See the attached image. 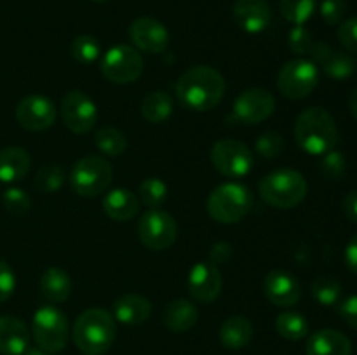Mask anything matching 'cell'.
Here are the masks:
<instances>
[{
  "mask_svg": "<svg viewBox=\"0 0 357 355\" xmlns=\"http://www.w3.org/2000/svg\"><path fill=\"white\" fill-rule=\"evenodd\" d=\"M178 101L187 110L209 111L220 104L227 90L225 79L213 66L197 65L188 68L178 79L176 86Z\"/></svg>",
  "mask_w": 357,
  "mask_h": 355,
  "instance_id": "obj_1",
  "label": "cell"
},
{
  "mask_svg": "<svg viewBox=\"0 0 357 355\" xmlns=\"http://www.w3.org/2000/svg\"><path fill=\"white\" fill-rule=\"evenodd\" d=\"M295 141L309 155H324L337 148L338 127L333 115L323 106H310L295 122Z\"/></svg>",
  "mask_w": 357,
  "mask_h": 355,
  "instance_id": "obj_2",
  "label": "cell"
},
{
  "mask_svg": "<svg viewBox=\"0 0 357 355\" xmlns=\"http://www.w3.org/2000/svg\"><path fill=\"white\" fill-rule=\"evenodd\" d=\"M117 324L112 313L105 308H87L77 317L72 338L82 354L103 355L114 345Z\"/></svg>",
  "mask_w": 357,
  "mask_h": 355,
  "instance_id": "obj_3",
  "label": "cell"
},
{
  "mask_svg": "<svg viewBox=\"0 0 357 355\" xmlns=\"http://www.w3.org/2000/svg\"><path fill=\"white\" fill-rule=\"evenodd\" d=\"M258 194L261 200L272 207L293 209L307 197V180L296 169L282 167L261 178Z\"/></svg>",
  "mask_w": 357,
  "mask_h": 355,
  "instance_id": "obj_4",
  "label": "cell"
},
{
  "mask_svg": "<svg viewBox=\"0 0 357 355\" xmlns=\"http://www.w3.org/2000/svg\"><path fill=\"white\" fill-rule=\"evenodd\" d=\"M253 207V194L243 183H223L209 194L206 209L222 225L239 223Z\"/></svg>",
  "mask_w": 357,
  "mask_h": 355,
  "instance_id": "obj_5",
  "label": "cell"
},
{
  "mask_svg": "<svg viewBox=\"0 0 357 355\" xmlns=\"http://www.w3.org/2000/svg\"><path fill=\"white\" fill-rule=\"evenodd\" d=\"M114 171L107 159L87 155L77 160L70 171V187L80 197H96L108 190Z\"/></svg>",
  "mask_w": 357,
  "mask_h": 355,
  "instance_id": "obj_6",
  "label": "cell"
},
{
  "mask_svg": "<svg viewBox=\"0 0 357 355\" xmlns=\"http://www.w3.org/2000/svg\"><path fill=\"white\" fill-rule=\"evenodd\" d=\"M31 334H33L37 347L49 352V354H58L66 347V341H68V319L56 306H40L33 313Z\"/></svg>",
  "mask_w": 357,
  "mask_h": 355,
  "instance_id": "obj_7",
  "label": "cell"
},
{
  "mask_svg": "<svg viewBox=\"0 0 357 355\" xmlns=\"http://www.w3.org/2000/svg\"><path fill=\"white\" fill-rule=\"evenodd\" d=\"M145 63L138 49L128 44H117L105 52L101 59V73L112 84L126 86L142 77Z\"/></svg>",
  "mask_w": 357,
  "mask_h": 355,
  "instance_id": "obj_8",
  "label": "cell"
},
{
  "mask_svg": "<svg viewBox=\"0 0 357 355\" xmlns=\"http://www.w3.org/2000/svg\"><path fill=\"white\" fill-rule=\"evenodd\" d=\"M317 84H319V68L310 59H291L279 70L278 89L282 96L289 100H303L312 94Z\"/></svg>",
  "mask_w": 357,
  "mask_h": 355,
  "instance_id": "obj_9",
  "label": "cell"
},
{
  "mask_svg": "<svg viewBox=\"0 0 357 355\" xmlns=\"http://www.w3.org/2000/svg\"><path fill=\"white\" fill-rule=\"evenodd\" d=\"M138 237L149 249L166 251L176 242L178 225L169 212L162 209H149L138 219Z\"/></svg>",
  "mask_w": 357,
  "mask_h": 355,
  "instance_id": "obj_10",
  "label": "cell"
},
{
  "mask_svg": "<svg viewBox=\"0 0 357 355\" xmlns=\"http://www.w3.org/2000/svg\"><path fill=\"white\" fill-rule=\"evenodd\" d=\"M213 167L227 178H244L253 169V153L237 139H220L211 148Z\"/></svg>",
  "mask_w": 357,
  "mask_h": 355,
  "instance_id": "obj_11",
  "label": "cell"
},
{
  "mask_svg": "<svg viewBox=\"0 0 357 355\" xmlns=\"http://www.w3.org/2000/svg\"><path fill=\"white\" fill-rule=\"evenodd\" d=\"M275 110L274 94L264 87H251L236 97L232 106L234 120L239 124L255 125L267 120Z\"/></svg>",
  "mask_w": 357,
  "mask_h": 355,
  "instance_id": "obj_12",
  "label": "cell"
},
{
  "mask_svg": "<svg viewBox=\"0 0 357 355\" xmlns=\"http://www.w3.org/2000/svg\"><path fill=\"white\" fill-rule=\"evenodd\" d=\"M61 118L73 134H86L98 120L96 103L82 90H70L61 100Z\"/></svg>",
  "mask_w": 357,
  "mask_h": 355,
  "instance_id": "obj_13",
  "label": "cell"
},
{
  "mask_svg": "<svg viewBox=\"0 0 357 355\" xmlns=\"http://www.w3.org/2000/svg\"><path fill=\"white\" fill-rule=\"evenodd\" d=\"M16 120L26 131H45L56 120V106L42 94L24 96L16 106Z\"/></svg>",
  "mask_w": 357,
  "mask_h": 355,
  "instance_id": "obj_14",
  "label": "cell"
},
{
  "mask_svg": "<svg viewBox=\"0 0 357 355\" xmlns=\"http://www.w3.org/2000/svg\"><path fill=\"white\" fill-rule=\"evenodd\" d=\"M187 285L192 299H195L197 303L209 305L222 292V271L211 261H199V263H195L190 268Z\"/></svg>",
  "mask_w": 357,
  "mask_h": 355,
  "instance_id": "obj_15",
  "label": "cell"
},
{
  "mask_svg": "<svg viewBox=\"0 0 357 355\" xmlns=\"http://www.w3.org/2000/svg\"><path fill=\"white\" fill-rule=\"evenodd\" d=\"M309 56L312 58L310 61L319 66L330 79L345 80L356 72L354 56L347 51H337L326 42H314Z\"/></svg>",
  "mask_w": 357,
  "mask_h": 355,
  "instance_id": "obj_16",
  "label": "cell"
},
{
  "mask_svg": "<svg viewBox=\"0 0 357 355\" xmlns=\"http://www.w3.org/2000/svg\"><path fill=\"white\" fill-rule=\"evenodd\" d=\"M129 37L136 49L150 54H160L169 45V31L159 19L150 16L136 17L129 26Z\"/></svg>",
  "mask_w": 357,
  "mask_h": 355,
  "instance_id": "obj_17",
  "label": "cell"
},
{
  "mask_svg": "<svg viewBox=\"0 0 357 355\" xmlns=\"http://www.w3.org/2000/svg\"><path fill=\"white\" fill-rule=\"evenodd\" d=\"M264 292L271 303L275 306L296 305L302 298V285L298 278L286 270H272L264 278Z\"/></svg>",
  "mask_w": 357,
  "mask_h": 355,
  "instance_id": "obj_18",
  "label": "cell"
},
{
  "mask_svg": "<svg viewBox=\"0 0 357 355\" xmlns=\"http://www.w3.org/2000/svg\"><path fill=\"white\" fill-rule=\"evenodd\" d=\"M232 16L237 26L246 33H260L271 24L272 19L267 0H236Z\"/></svg>",
  "mask_w": 357,
  "mask_h": 355,
  "instance_id": "obj_19",
  "label": "cell"
},
{
  "mask_svg": "<svg viewBox=\"0 0 357 355\" xmlns=\"http://www.w3.org/2000/svg\"><path fill=\"white\" fill-rule=\"evenodd\" d=\"M30 347V329L14 315H0V354L23 355Z\"/></svg>",
  "mask_w": 357,
  "mask_h": 355,
  "instance_id": "obj_20",
  "label": "cell"
},
{
  "mask_svg": "<svg viewBox=\"0 0 357 355\" xmlns=\"http://www.w3.org/2000/svg\"><path fill=\"white\" fill-rule=\"evenodd\" d=\"M307 355H351V340L337 329H321L307 341Z\"/></svg>",
  "mask_w": 357,
  "mask_h": 355,
  "instance_id": "obj_21",
  "label": "cell"
},
{
  "mask_svg": "<svg viewBox=\"0 0 357 355\" xmlns=\"http://www.w3.org/2000/svg\"><path fill=\"white\" fill-rule=\"evenodd\" d=\"M152 313V303L142 294H124L114 303V319L126 326H139Z\"/></svg>",
  "mask_w": 357,
  "mask_h": 355,
  "instance_id": "obj_22",
  "label": "cell"
},
{
  "mask_svg": "<svg viewBox=\"0 0 357 355\" xmlns=\"http://www.w3.org/2000/svg\"><path fill=\"white\" fill-rule=\"evenodd\" d=\"M103 211L114 221H129L139 212V198L128 188H114L103 197Z\"/></svg>",
  "mask_w": 357,
  "mask_h": 355,
  "instance_id": "obj_23",
  "label": "cell"
},
{
  "mask_svg": "<svg viewBox=\"0 0 357 355\" xmlns=\"http://www.w3.org/2000/svg\"><path fill=\"white\" fill-rule=\"evenodd\" d=\"M197 306L185 298H176L169 301L164 308L162 322L173 333H187L197 324Z\"/></svg>",
  "mask_w": 357,
  "mask_h": 355,
  "instance_id": "obj_24",
  "label": "cell"
},
{
  "mask_svg": "<svg viewBox=\"0 0 357 355\" xmlns=\"http://www.w3.org/2000/svg\"><path fill=\"white\" fill-rule=\"evenodd\" d=\"M31 166L30 153L21 146H6L0 150V181L16 183L28 174Z\"/></svg>",
  "mask_w": 357,
  "mask_h": 355,
  "instance_id": "obj_25",
  "label": "cell"
},
{
  "mask_svg": "<svg viewBox=\"0 0 357 355\" xmlns=\"http://www.w3.org/2000/svg\"><path fill=\"white\" fill-rule=\"evenodd\" d=\"M40 292L49 303H63L72 294V278L63 268L51 267L40 275Z\"/></svg>",
  "mask_w": 357,
  "mask_h": 355,
  "instance_id": "obj_26",
  "label": "cell"
},
{
  "mask_svg": "<svg viewBox=\"0 0 357 355\" xmlns=\"http://www.w3.org/2000/svg\"><path fill=\"white\" fill-rule=\"evenodd\" d=\"M220 341L229 350H241L253 338V324L244 315H232L220 327Z\"/></svg>",
  "mask_w": 357,
  "mask_h": 355,
  "instance_id": "obj_27",
  "label": "cell"
},
{
  "mask_svg": "<svg viewBox=\"0 0 357 355\" xmlns=\"http://www.w3.org/2000/svg\"><path fill=\"white\" fill-rule=\"evenodd\" d=\"M174 101L164 90H153L143 97L142 104H139V111H142L143 118L150 124H160V122L167 120L173 113Z\"/></svg>",
  "mask_w": 357,
  "mask_h": 355,
  "instance_id": "obj_28",
  "label": "cell"
},
{
  "mask_svg": "<svg viewBox=\"0 0 357 355\" xmlns=\"http://www.w3.org/2000/svg\"><path fill=\"white\" fill-rule=\"evenodd\" d=\"M275 331L284 340L298 341L309 334V322L298 312H282L275 319Z\"/></svg>",
  "mask_w": 357,
  "mask_h": 355,
  "instance_id": "obj_29",
  "label": "cell"
},
{
  "mask_svg": "<svg viewBox=\"0 0 357 355\" xmlns=\"http://www.w3.org/2000/svg\"><path fill=\"white\" fill-rule=\"evenodd\" d=\"M94 145L103 155L119 157L128 148L124 132L115 127H101L94 132Z\"/></svg>",
  "mask_w": 357,
  "mask_h": 355,
  "instance_id": "obj_30",
  "label": "cell"
},
{
  "mask_svg": "<svg viewBox=\"0 0 357 355\" xmlns=\"http://www.w3.org/2000/svg\"><path fill=\"white\" fill-rule=\"evenodd\" d=\"M310 292L312 298L316 299L319 305L331 306L340 303L342 299V284L335 277L330 275H321L310 285Z\"/></svg>",
  "mask_w": 357,
  "mask_h": 355,
  "instance_id": "obj_31",
  "label": "cell"
},
{
  "mask_svg": "<svg viewBox=\"0 0 357 355\" xmlns=\"http://www.w3.org/2000/svg\"><path fill=\"white\" fill-rule=\"evenodd\" d=\"M317 0H279L282 17L293 24H305L316 10Z\"/></svg>",
  "mask_w": 357,
  "mask_h": 355,
  "instance_id": "obj_32",
  "label": "cell"
},
{
  "mask_svg": "<svg viewBox=\"0 0 357 355\" xmlns=\"http://www.w3.org/2000/svg\"><path fill=\"white\" fill-rule=\"evenodd\" d=\"M138 198L149 209H159L167 200V184L159 178H146L139 184Z\"/></svg>",
  "mask_w": 357,
  "mask_h": 355,
  "instance_id": "obj_33",
  "label": "cell"
},
{
  "mask_svg": "<svg viewBox=\"0 0 357 355\" xmlns=\"http://www.w3.org/2000/svg\"><path fill=\"white\" fill-rule=\"evenodd\" d=\"M65 183V171L59 164H44L35 174V187L42 194H56Z\"/></svg>",
  "mask_w": 357,
  "mask_h": 355,
  "instance_id": "obj_34",
  "label": "cell"
},
{
  "mask_svg": "<svg viewBox=\"0 0 357 355\" xmlns=\"http://www.w3.org/2000/svg\"><path fill=\"white\" fill-rule=\"evenodd\" d=\"M101 54V45L98 38L93 35H79L75 40L72 42V56L75 61L82 63V65H91L96 61Z\"/></svg>",
  "mask_w": 357,
  "mask_h": 355,
  "instance_id": "obj_35",
  "label": "cell"
},
{
  "mask_svg": "<svg viewBox=\"0 0 357 355\" xmlns=\"http://www.w3.org/2000/svg\"><path fill=\"white\" fill-rule=\"evenodd\" d=\"M2 204L3 209L7 212H10V214L23 216L24 212L30 211L31 200L26 191H23L21 188L10 187L2 194Z\"/></svg>",
  "mask_w": 357,
  "mask_h": 355,
  "instance_id": "obj_36",
  "label": "cell"
},
{
  "mask_svg": "<svg viewBox=\"0 0 357 355\" xmlns=\"http://www.w3.org/2000/svg\"><path fill=\"white\" fill-rule=\"evenodd\" d=\"M255 148H257L258 155L265 157V159H275L284 150V138L278 131H267L257 139Z\"/></svg>",
  "mask_w": 357,
  "mask_h": 355,
  "instance_id": "obj_37",
  "label": "cell"
},
{
  "mask_svg": "<svg viewBox=\"0 0 357 355\" xmlns=\"http://www.w3.org/2000/svg\"><path fill=\"white\" fill-rule=\"evenodd\" d=\"M321 174L328 180H340L347 169V160H345L344 153L338 150H331V152L324 153L323 162H321Z\"/></svg>",
  "mask_w": 357,
  "mask_h": 355,
  "instance_id": "obj_38",
  "label": "cell"
},
{
  "mask_svg": "<svg viewBox=\"0 0 357 355\" xmlns=\"http://www.w3.org/2000/svg\"><path fill=\"white\" fill-rule=\"evenodd\" d=\"M314 45L312 33L303 24H295L288 33V47L293 54L305 56L309 54Z\"/></svg>",
  "mask_w": 357,
  "mask_h": 355,
  "instance_id": "obj_39",
  "label": "cell"
},
{
  "mask_svg": "<svg viewBox=\"0 0 357 355\" xmlns=\"http://www.w3.org/2000/svg\"><path fill=\"white\" fill-rule=\"evenodd\" d=\"M347 13V3L345 0H323L319 6V14L326 24H338L345 17Z\"/></svg>",
  "mask_w": 357,
  "mask_h": 355,
  "instance_id": "obj_40",
  "label": "cell"
},
{
  "mask_svg": "<svg viewBox=\"0 0 357 355\" xmlns=\"http://www.w3.org/2000/svg\"><path fill=\"white\" fill-rule=\"evenodd\" d=\"M337 35L345 51L357 54V16L349 17L344 23H340Z\"/></svg>",
  "mask_w": 357,
  "mask_h": 355,
  "instance_id": "obj_41",
  "label": "cell"
},
{
  "mask_svg": "<svg viewBox=\"0 0 357 355\" xmlns=\"http://www.w3.org/2000/svg\"><path fill=\"white\" fill-rule=\"evenodd\" d=\"M16 289V275L9 263L0 260V303L7 301Z\"/></svg>",
  "mask_w": 357,
  "mask_h": 355,
  "instance_id": "obj_42",
  "label": "cell"
},
{
  "mask_svg": "<svg viewBox=\"0 0 357 355\" xmlns=\"http://www.w3.org/2000/svg\"><path fill=\"white\" fill-rule=\"evenodd\" d=\"M338 313H340L342 319L357 331V294L349 296L344 301H340L338 305Z\"/></svg>",
  "mask_w": 357,
  "mask_h": 355,
  "instance_id": "obj_43",
  "label": "cell"
},
{
  "mask_svg": "<svg viewBox=\"0 0 357 355\" xmlns=\"http://www.w3.org/2000/svg\"><path fill=\"white\" fill-rule=\"evenodd\" d=\"M232 256V246L229 242H216L209 251V261L213 265L227 263Z\"/></svg>",
  "mask_w": 357,
  "mask_h": 355,
  "instance_id": "obj_44",
  "label": "cell"
},
{
  "mask_svg": "<svg viewBox=\"0 0 357 355\" xmlns=\"http://www.w3.org/2000/svg\"><path fill=\"white\" fill-rule=\"evenodd\" d=\"M345 265L352 274L357 275V233L349 240L347 247H345Z\"/></svg>",
  "mask_w": 357,
  "mask_h": 355,
  "instance_id": "obj_45",
  "label": "cell"
},
{
  "mask_svg": "<svg viewBox=\"0 0 357 355\" xmlns=\"http://www.w3.org/2000/svg\"><path fill=\"white\" fill-rule=\"evenodd\" d=\"M344 212L351 223L357 225V190L349 191L344 198Z\"/></svg>",
  "mask_w": 357,
  "mask_h": 355,
  "instance_id": "obj_46",
  "label": "cell"
},
{
  "mask_svg": "<svg viewBox=\"0 0 357 355\" xmlns=\"http://www.w3.org/2000/svg\"><path fill=\"white\" fill-rule=\"evenodd\" d=\"M349 110H351V115L357 120V87L352 90L351 97H349Z\"/></svg>",
  "mask_w": 357,
  "mask_h": 355,
  "instance_id": "obj_47",
  "label": "cell"
},
{
  "mask_svg": "<svg viewBox=\"0 0 357 355\" xmlns=\"http://www.w3.org/2000/svg\"><path fill=\"white\" fill-rule=\"evenodd\" d=\"M23 355H51V354L45 350H42L40 347H28L26 350H24Z\"/></svg>",
  "mask_w": 357,
  "mask_h": 355,
  "instance_id": "obj_48",
  "label": "cell"
},
{
  "mask_svg": "<svg viewBox=\"0 0 357 355\" xmlns=\"http://www.w3.org/2000/svg\"><path fill=\"white\" fill-rule=\"evenodd\" d=\"M93 2H98V3H101V2H107V0H93Z\"/></svg>",
  "mask_w": 357,
  "mask_h": 355,
  "instance_id": "obj_49",
  "label": "cell"
}]
</instances>
